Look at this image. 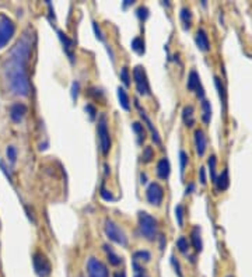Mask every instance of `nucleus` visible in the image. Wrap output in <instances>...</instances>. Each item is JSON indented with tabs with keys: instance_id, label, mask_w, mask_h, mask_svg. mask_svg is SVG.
I'll return each mask as SVG.
<instances>
[{
	"instance_id": "obj_21",
	"label": "nucleus",
	"mask_w": 252,
	"mask_h": 277,
	"mask_svg": "<svg viewBox=\"0 0 252 277\" xmlns=\"http://www.w3.org/2000/svg\"><path fill=\"white\" fill-rule=\"evenodd\" d=\"M214 83H216V88H217V91H219V97H220L221 100V104H223V107H224V109L227 108V91H226V87H224V84L221 82L219 77H214Z\"/></svg>"
},
{
	"instance_id": "obj_45",
	"label": "nucleus",
	"mask_w": 252,
	"mask_h": 277,
	"mask_svg": "<svg viewBox=\"0 0 252 277\" xmlns=\"http://www.w3.org/2000/svg\"><path fill=\"white\" fill-rule=\"evenodd\" d=\"M114 277H126L125 272H122V270H118L114 273Z\"/></svg>"
},
{
	"instance_id": "obj_37",
	"label": "nucleus",
	"mask_w": 252,
	"mask_h": 277,
	"mask_svg": "<svg viewBox=\"0 0 252 277\" xmlns=\"http://www.w3.org/2000/svg\"><path fill=\"white\" fill-rule=\"evenodd\" d=\"M137 17L140 20H146L147 17H148V10H147L146 7H139L137 9Z\"/></svg>"
},
{
	"instance_id": "obj_28",
	"label": "nucleus",
	"mask_w": 252,
	"mask_h": 277,
	"mask_svg": "<svg viewBox=\"0 0 252 277\" xmlns=\"http://www.w3.org/2000/svg\"><path fill=\"white\" fill-rule=\"evenodd\" d=\"M208 164H209L211 179H213V181H216V178H217V175H216V165H217V158H216V155H210Z\"/></svg>"
},
{
	"instance_id": "obj_40",
	"label": "nucleus",
	"mask_w": 252,
	"mask_h": 277,
	"mask_svg": "<svg viewBox=\"0 0 252 277\" xmlns=\"http://www.w3.org/2000/svg\"><path fill=\"white\" fill-rule=\"evenodd\" d=\"M101 196H103V199L108 200V202H112V200H115V197L112 196V193H111V192H108V191H105L104 188H101Z\"/></svg>"
},
{
	"instance_id": "obj_27",
	"label": "nucleus",
	"mask_w": 252,
	"mask_h": 277,
	"mask_svg": "<svg viewBox=\"0 0 252 277\" xmlns=\"http://www.w3.org/2000/svg\"><path fill=\"white\" fill-rule=\"evenodd\" d=\"M177 248L179 249V252H182V254H188L189 251L188 239H187L185 236H179L178 239H177Z\"/></svg>"
},
{
	"instance_id": "obj_43",
	"label": "nucleus",
	"mask_w": 252,
	"mask_h": 277,
	"mask_svg": "<svg viewBox=\"0 0 252 277\" xmlns=\"http://www.w3.org/2000/svg\"><path fill=\"white\" fill-rule=\"evenodd\" d=\"M166 244H167V241H166V236L160 235V249H161V251H164V248H166Z\"/></svg>"
},
{
	"instance_id": "obj_33",
	"label": "nucleus",
	"mask_w": 252,
	"mask_h": 277,
	"mask_svg": "<svg viewBox=\"0 0 252 277\" xmlns=\"http://www.w3.org/2000/svg\"><path fill=\"white\" fill-rule=\"evenodd\" d=\"M121 80L122 83L125 84L126 87H129V84H130V74H129V69L127 67H122V70H121Z\"/></svg>"
},
{
	"instance_id": "obj_6",
	"label": "nucleus",
	"mask_w": 252,
	"mask_h": 277,
	"mask_svg": "<svg viewBox=\"0 0 252 277\" xmlns=\"http://www.w3.org/2000/svg\"><path fill=\"white\" fill-rule=\"evenodd\" d=\"M32 265L34 270L38 275V277H48L52 273V266L49 259L45 256L42 252H35L32 256Z\"/></svg>"
},
{
	"instance_id": "obj_44",
	"label": "nucleus",
	"mask_w": 252,
	"mask_h": 277,
	"mask_svg": "<svg viewBox=\"0 0 252 277\" xmlns=\"http://www.w3.org/2000/svg\"><path fill=\"white\" fill-rule=\"evenodd\" d=\"M193 191H195V185L189 184L188 186H187V195H189V193H192Z\"/></svg>"
},
{
	"instance_id": "obj_25",
	"label": "nucleus",
	"mask_w": 252,
	"mask_h": 277,
	"mask_svg": "<svg viewBox=\"0 0 252 277\" xmlns=\"http://www.w3.org/2000/svg\"><path fill=\"white\" fill-rule=\"evenodd\" d=\"M132 129H133V132L136 133L137 139H139V143H142V142L146 139V129H145V126H143L142 123L135 122L132 125Z\"/></svg>"
},
{
	"instance_id": "obj_31",
	"label": "nucleus",
	"mask_w": 252,
	"mask_h": 277,
	"mask_svg": "<svg viewBox=\"0 0 252 277\" xmlns=\"http://www.w3.org/2000/svg\"><path fill=\"white\" fill-rule=\"evenodd\" d=\"M175 218L179 227L184 226V206L182 205L175 206Z\"/></svg>"
},
{
	"instance_id": "obj_15",
	"label": "nucleus",
	"mask_w": 252,
	"mask_h": 277,
	"mask_svg": "<svg viewBox=\"0 0 252 277\" xmlns=\"http://www.w3.org/2000/svg\"><path fill=\"white\" fill-rule=\"evenodd\" d=\"M214 184L217 186V191H220V192L227 191V188L230 186V176H229V170L227 168L216 178Z\"/></svg>"
},
{
	"instance_id": "obj_13",
	"label": "nucleus",
	"mask_w": 252,
	"mask_h": 277,
	"mask_svg": "<svg viewBox=\"0 0 252 277\" xmlns=\"http://www.w3.org/2000/svg\"><path fill=\"white\" fill-rule=\"evenodd\" d=\"M195 42H196L198 48H199L202 52H208L210 49V41H209V37H208V32L205 30H202V28H199V30L196 31Z\"/></svg>"
},
{
	"instance_id": "obj_47",
	"label": "nucleus",
	"mask_w": 252,
	"mask_h": 277,
	"mask_svg": "<svg viewBox=\"0 0 252 277\" xmlns=\"http://www.w3.org/2000/svg\"><path fill=\"white\" fill-rule=\"evenodd\" d=\"M140 179H142V181H140L142 184H146V182H147V181H146V175H145V174L140 175Z\"/></svg>"
},
{
	"instance_id": "obj_35",
	"label": "nucleus",
	"mask_w": 252,
	"mask_h": 277,
	"mask_svg": "<svg viewBox=\"0 0 252 277\" xmlns=\"http://www.w3.org/2000/svg\"><path fill=\"white\" fill-rule=\"evenodd\" d=\"M85 112L88 113V116H90V119L93 121L95 119V116H97V109H95V107H93L91 104H88V105H85Z\"/></svg>"
},
{
	"instance_id": "obj_19",
	"label": "nucleus",
	"mask_w": 252,
	"mask_h": 277,
	"mask_svg": "<svg viewBox=\"0 0 252 277\" xmlns=\"http://www.w3.org/2000/svg\"><path fill=\"white\" fill-rule=\"evenodd\" d=\"M187 85H188L189 91H196L200 85H202L199 74H198L196 70H190V73H189L188 76V84H187Z\"/></svg>"
},
{
	"instance_id": "obj_9",
	"label": "nucleus",
	"mask_w": 252,
	"mask_h": 277,
	"mask_svg": "<svg viewBox=\"0 0 252 277\" xmlns=\"http://www.w3.org/2000/svg\"><path fill=\"white\" fill-rule=\"evenodd\" d=\"M87 275H88V277H109L106 266L97 257H88Z\"/></svg>"
},
{
	"instance_id": "obj_10",
	"label": "nucleus",
	"mask_w": 252,
	"mask_h": 277,
	"mask_svg": "<svg viewBox=\"0 0 252 277\" xmlns=\"http://www.w3.org/2000/svg\"><path fill=\"white\" fill-rule=\"evenodd\" d=\"M9 113H10V119L13 121L14 123H20L24 118H25V115L28 113V108H27V105L22 103H16L13 104L10 107V109H9Z\"/></svg>"
},
{
	"instance_id": "obj_38",
	"label": "nucleus",
	"mask_w": 252,
	"mask_h": 277,
	"mask_svg": "<svg viewBox=\"0 0 252 277\" xmlns=\"http://www.w3.org/2000/svg\"><path fill=\"white\" fill-rule=\"evenodd\" d=\"M93 28H94V32L95 35H97V38H98L100 41H104V35H103V31L100 28V25H98L97 22H93Z\"/></svg>"
},
{
	"instance_id": "obj_14",
	"label": "nucleus",
	"mask_w": 252,
	"mask_h": 277,
	"mask_svg": "<svg viewBox=\"0 0 252 277\" xmlns=\"http://www.w3.org/2000/svg\"><path fill=\"white\" fill-rule=\"evenodd\" d=\"M169 172H171V165H169V161L167 158H161L157 163V176L160 179L166 181L169 176Z\"/></svg>"
},
{
	"instance_id": "obj_24",
	"label": "nucleus",
	"mask_w": 252,
	"mask_h": 277,
	"mask_svg": "<svg viewBox=\"0 0 252 277\" xmlns=\"http://www.w3.org/2000/svg\"><path fill=\"white\" fill-rule=\"evenodd\" d=\"M104 249H105V252H106V256H108V262H109L112 266H118V265H121V263H122V259L118 256L115 252L111 249V246L104 245Z\"/></svg>"
},
{
	"instance_id": "obj_22",
	"label": "nucleus",
	"mask_w": 252,
	"mask_h": 277,
	"mask_svg": "<svg viewBox=\"0 0 252 277\" xmlns=\"http://www.w3.org/2000/svg\"><path fill=\"white\" fill-rule=\"evenodd\" d=\"M210 119H211V105L208 100L202 101V121L205 125H209Z\"/></svg>"
},
{
	"instance_id": "obj_5",
	"label": "nucleus",
	"mask_w": 252,
	"mask_h": 277,
	"mask_svg": "<svg viewBox=\"0 0 252 277\" xmlns=\"http://www.w3.org/2000/svg\"><path fill=\"white\" fill-rule=\"evenodd\" d=\"M16 32V24L4 14H0V49L4 48Z\"/></svg>"
},
{
	"instance_id": "obj_30",
	"label": "nucleus",
	"mask_w": 252,
	"mask_h": 277,
	"mask_svg": "<svg viewBox=\"0 0 252 277\" xmlns=\"http://www.w3.org/2000/svg\"><path fill=\"white\" fill-rule=\"evenodd\" d=\"M135 260H142V262H148L150 259H151V255H150V252L148 251H137L135 252Z\"/></svg>"
},
{
	"instance_id": "obj_41",
	"label": "nucleus",
	"mask_w": 252,
	"mask_h": 277,
	"mask_svg": "<svg viewBox=\"0 0 252 277\" xmlns=\"http://www.w3.org/2000/svg\"><path fill=\"white\" fill-rule=\"evenodd\" d=\"M199 181L202 185H206V182H208V179H206V168H205V167H200Z\"/></svg>"
},
{
	"instance_id": "obj_4",
	"label": "nucleus",
	"mask_w": 252,
	"mask_h": 277,
	"mask_svg": "<svg viewBox=\"0 0 252 277\" xmlns=\"http://www.w3.org/2000/svg\"><path fill=\"white\" fill-rule=\"evenodd\" d=\"M97 133H98V140H100V150L101 153L106 155L111 150V134L108 130V123H106V116L101 115L98 119V126H97Z\"/></svg>"
},
{
	"instance_id": "obj_18",
	"label": "nucleus",
	"mask_w": 252,
	"mask_h": 277,
	"mask_svg": "<svg viewBox=\"0 0 252 277\" xmlns=\"http://www.w3.org/2000/svg\"><path fill=\"white\" fill-rule=\"evenodd\" d=\"M190 241H192V245H193L196 252H200L203 249V242H202V236H200V227H193V230L190 233Z\"/></svg>"
},
{
	"instance_id": "obj_26",
	"label": "nucleus",
	"mask_w": 252,
	"mask_h": 277,
	"mask_svg": "<svg viewBox=\"0 0 252 277\" xmlns=\"http://www.w3.org/2000/svg\"><path fill=\"white\" fill-rule=\"evenodd\" d=\"M132 49L136 52L137 55H143L145 53V41L142 40V38H133V41H132Z\"/></svg>"
},
{
	"instance_id": "obj_46",
	"label": "nucleus",
	"mask_w": 252,
	"mask_h": 277,
	"mask_svg": "<svg viewBox=\"0 0 252 277\" xmlns=\"http://www.w3.org/2000/svg\"><path fill=\"white\" fill-rule=\"evenodd\" d=\"M130 4H133V0H125L124 7H127V6H130Z\"/></svg>"
},
{
	"instance_id": "obj_34",
	"label": "nucleus",
	"mask_w": 252,
	"mask_h": 277,
	"mask_svg": "<svg viewBox=\"0 0 252 277\" xmlns=\"http://www.w3.org/2000/svg\"><path fill=\"white\" fill-rule=\"evenodd\" d=\"M6 154H7V158L10 160V163H16V160H17V149L14 146H9L7 150H6Z\"/></svg>"
},
{
	"instance_id": "obj_39",
	"label": "nucleus",
	"mask_w": 252,
	"mask_h": 277,
	"mask_svg": "<svg viewBox=\"0 0 252 277\" xmlns=\"http://www.w3.org/2000/svg\"><path fill=\"white\" fill-rule=\"evenodd\" d=\"M171 263H172V266H174V269H175V273L178 275V277H184L182 276V273H181V266H179V262L174 256L171 257Z\"/></svg>"
},
{
	"instance_id": "obj_42",
	"label": "nucleus",
	"mask_w": 252,
	"mask_h": 277,
	"mask_svg": "<svg viewBox=\"0 0 252 277\" xmlns=\"http://www.w3.org/2000/svg\"><path fill=\"white\" fill-rule=\"evenodd\" d=\"M0 168H1V171H3V172L6 174V176L9 178V181H10V182H13V176H11L10 172H7V167L4 165V163H3V161H0Z\"/></svg>"
},
{
	"instance_id": "obj_8",
	"label": "nucleus",
	"mask_w": 252,
	"mask_h": 277,
	"mask_svg": "<svg viewBox=\"0 0 252 277\" xmlns=\"http://www.w3.org/2000/svg\"><path fill=\"white\" fill-rule=\"evenodd\" d=\"M146 199L150 205L158 207V206L163 203V199H164V189H163V186L157 184V182H151V184L147 186Z\"/></svg>"
},
{
	"instance_id": "obj_29",
	"label": "nucleus",
	"mask_w": 252,
	"mask_h": 277,
	"mask_svg": "<svg viewBox=\"0 0 252 277\" xmlns=\"http://www.w3.org/2000/svg\"><path fill=\"white\" fill-rule=\"evenodd\" d=\"M154 158V151H153V149L151 147H145L143 149V153H142V160H143V163H150L151 160Z\"/></svg>"
},
{
	"instance_id": "obj_16",
	"label": "nucleus",
	"mask_w": 252,
	"mask_h": 277,
	"mask_svg": "<svg viewBox=\"0 0 252 277\" xmlns=\"http://www.w3.org/2000/svg\"><path fill=\"white\" fill-rule=\"evenodd\" d=\"M58 35H59V38H61V41H62V45H63V49L64 52L67 53V56L70 58V61L73 62L74 61V55H73V41L70 40V38H67L64 34H63L62 31H58Z\"/></svg>"
},
{
	"instance_id": "obj_36",
	"label": "nucleus",
	"mask_w": 252,
	"mask_h": 277,
	"mask_svg": "<svg viewBox=\"0 0 252 277\" xmlns=\"http://www.w3.org/2000/svg\"><path fill=\"white\" fill-rule=\"evenodd\" d=\"M79 90H80V84L77 82H73V84H72V98H73V101H76L77 97H79Z\"/></svg>"
},
{
	"instance_id": "obj_11",
	"label": "nucleus",
	"mask_w": 252,
	"mask_h": 277,
	"mask_svg": "<svg viewBox=\"0 0 252 277\" xmlns=\"http://www.w3.org/2000/svg\"><path fill=\"white\" fill-rule=\"evenodd\" d=\"M136 103V107H137V109H139V112H140V118L145 121V123H146V126H147V129L151 132V139H153V142L156 144H160L161 143V139H160V134H158V132H157V129L154 128V125H153V122L150 121V118L147 116L146 115V112L140 108V105H139V103H137V100L135 101Z\"/></svg>"
},
{
	"instance_id": "obj_7",
	"label": "nucleus",
	"mask_w": 252,
	"mask_h": 277,
	"mask_svg": "<svg viewBox=\"0 0 252 277\" xmlns=\"http://www.w3.org/2000/svg\"><path fill=\"white\" fill-rule=\"evenodd\" d=\"M133 79H135V84H136V90L140 95H150V84L147 80L146 70L143 66H136L133 69Z\"/></svg>"
},
{
	"instance_id": "obj_48",
	"label": "nucleus",
	"mask_w": 252,
	"mask_h": 277,
	"mask_svg": "<svg viewBox=\"0 0 252 277\" xmlns=\"http://www.w3.org/2000/svg\"><path fill=\"white\" fill-rule=\"evenodd\" d=\"M135 277H147L146 275H145V273H140V275H136V276Z\"/></svg>"
},
{
	"instance_id": "obj_17",
	"label": "nucleus",
	"mask_w": 252,
	"mask_h": 277,
	"mask_svg": "<svg viewBox=\"0 0 252 277\" xmlns=\"http://www.w3.org/2000/svg\"><path fill=\"white\" fill-rule=\"evenodd\" d=\"M193 112H195V109H193L192 105H187L182 109V121L188 128H192L195 125V115H193Z\"/></svg>"
},
{
	"instance_id": "obj_23",
	"label": "nucleus",
	"mask_w": 252,
	"mask_h": 277,
	"mask_svg": "<svg viewBox=\"0 0 252 277\" xmlns=\"http://www.w3.org/2000/svg\"><path fill=\"white\" fill-rule=\"evenodd\" d=\"M179 17H181L182 24H184V28H185V30L190 28V25H192V13H190L188 7H184V9L181 10Z\"/></svg>"
},
{
	"instance_id": "obj_1",
	"label": "nucleus",
	"mask_w": 252,
	"mask_h": 277,
	"mask_svg": "<svg viewBox=\"0 0 252 277\" xmlns=\"http://www.w3.org/2000/svg\"><path fill=\"white\" fill-rule=\"evenodd\" d=\"M35 37L31 30L24 31L1 63V77L7 90L19 97H28L31 91L28 62L31 58Z\"/></svg>"
},
{
	"instance_id": "obj_2",
	"label": "nucleus",
	"mask_w": 252,
	"mask_h": 277,
	"mask_svg": "<svg viewBox=\"0 0 252 277\" xmlns=\"http://www.w3.org/2000/svg\"><path fill=\"white\" fill-rule=\"evenodd\" d=\"M139 230H140V234L145 236L147 241H154L157 238V220L146 212H140L139 213Z\"/></svg>"
},
{
	"instance_id": "obj_3",
	"label": "nucleus",
	"mask_w": 252,
	"mask_h": 277,
	"mask_svg": "<svg viewBox=\"0 0 252 277\" xmlns=\"http://www.w3.org/2000/svg\"><path fill=\"white\" fill-rule=\"evenodd\" d=\"M104 230H105V235L108 236L112 242H115V244H118V245L121 246L127 245V236H126L125 231L118 226L114 220L106 218V220H105Z\"/></svg>"
},
{
	"instance_id": "obj_49",
	"label": "nucleus",
	"mask_w": 252,
	"mask_h": 277,
	"mask_svg": "<svg viewBox=\"0 0 252 277\" xmlns=\"http://www.w3.org/2000/svg\"><path fill=\"white\" fill-rule=\"evenodd\" d=\"M229 277H232V276H229Z\"/></svg>"
},
{
	"instance_id": "obj_12",
	"label": "nucleus",
	"mask_w": 252,
	"mask_h": 277,
	"mask_svg": "<svg viewBox=\"0 0 252 277\" xmlns=\"http://www.w3.org/2000/svg\"><path fill=\"white\" fill-rule=\"evenodd\" d=\"M195 147H196V153L199 157H202L205 151H206V147H208V139H206V134L203 130H195Z\"/></svg>"
},
{
	"instance_id": "obj_32",
	"label": "nucleus",
	"mask_w": 252,
	"mask_h": 277,
	"mask_svg": "<svg viewBox=\"0 0 252 277\" xmlns=\"http://www.w3.org/2000/svg\"><path fill=\"white\" fill-rule=\"evenodd\" d=\"M179 163H181V175H184L185 172V168L188 165V154L185 151H181L179 153Z\"/></svg>"
},
{
	"instance_id": "obj_20",
	"label": "nucleus",
	"mask_w": 252,
	"mask_h": 277,
	"mask_svg": "<svg viewBox=\"0 0 252 277\" xmlns=\"http://www.w3.org/2000/svg\"><path fill=\"white\" fill-rule=\"evenodd\" d=\"M118 100H119V105H121L122 109H125V111H129V109H130L129 95H127V92L125 91V88H122V87L118 88Z\"/></svg>"
}]
</instances>
